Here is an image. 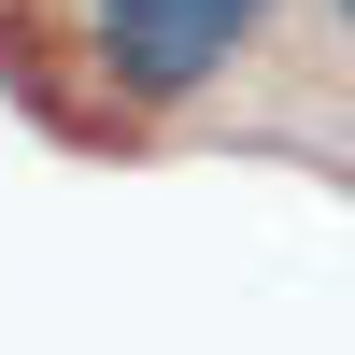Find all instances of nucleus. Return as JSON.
Instances as JSON below:
<instances>
[{
  "instance_id": "f03ea898",
  "label": "nucleus",
  "mask_w": 355,
  "mask_h": 355,
  "mask_svg": "<svg viewBox=\"0 0 355 355\" xmlns=\"http://www.w3.org/2000/svg\"><path fill=\"white\" fill-rule=\"evenodd\" d=\"M327 15H341V28H355V0H327Z\"/></svg>"
},
{
  "instance_id": "f257e3e1",
  "label": "nucleus",
  "mask_w": 355,
  "mask_h": 355,
  "mask_svg": "<svg viewBox=\"0 0 355 355\" xmlns=\"http://www.w3.org/2000/svg\"><path fill=\"white\" fill-rule=\"evenodd\" d=\"M256 15L270 0H85V57H100V85L128 114H171L256 43Z\"/></svg>"
}]
</instances>
